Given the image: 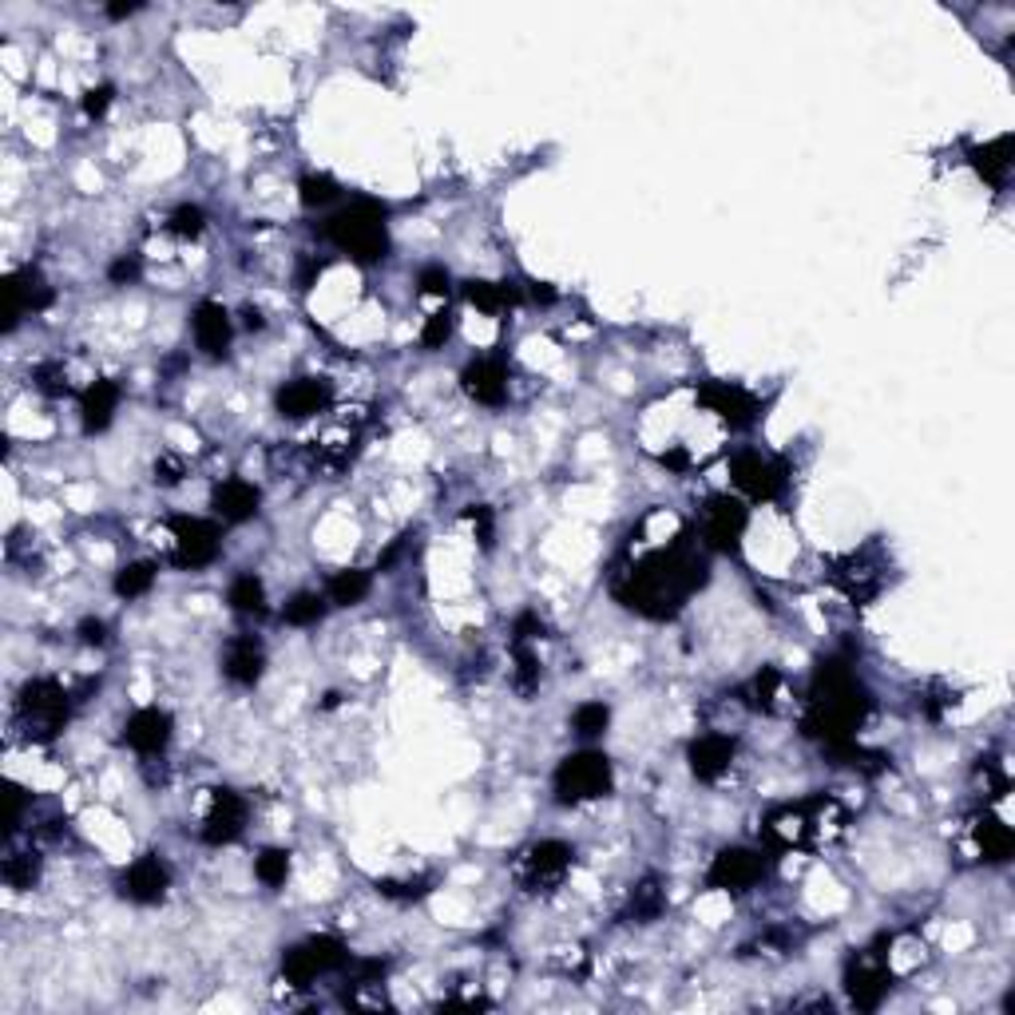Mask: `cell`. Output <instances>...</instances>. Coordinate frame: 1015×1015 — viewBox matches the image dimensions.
Instances as JSON below:
<instances>
[{"instance_id": "1", "label": "cell", "mask_w": 1015, "mask_h": 1015, "mask_svg": "<svg viewBox=\"0 0 1015 1015\" xmlns=\"http://www.w3.org/2000/svg\"><path fill=\"white\" fill-rule=\"evenodd\" d=\"M706 579H710L706 560L686 540H675L671 548L655 552L651 560L635 567L615 587V595L623 599V607H631L647 619H675L682 599L694 595L698 587H706Z\"/></svg>"}, {"instance_id": "2", "label": "cell", "mask_w": 1015, "mask_h": 1015, "mask_svg": "<svg viewBox=\"0 0 1015 1015\" xmlns=\"http://www.w3.org/2000/svg\"><path fill=\"white\" fill-rule=\"evenodd\" d=\"M869 714V694L857 682V675L841 663H821L809 690V710L801 718V734L817 738L821 746L853 738V730Z\"/></svg>"}, {"instance_id": "3", "label": "cell", "mask_w": 1015, "mask_h": 1015, "mask_svg": "<svg viewBox=\"0 0 1015 1015\" xmlns=\"http://www.w3.org/2000/svg\"><path fill=\"white\" fill-rule=\"evenodd\" d=\"M326 234L338 242L341 250L357 262H381L389 250V230H385V207L373 199H357L353 207H345L341 215L330 219Z\"/></svg>"}, {"instance_id": "4", "label": "cell", "mask_w": 1015, "mask_h": 1015, "mask_svg": "<svg viewBox=\"0 0 1015 1015\" xmlns=\"http://www.w3.org/2000/svg\"><path fill=\"white\" fill-rule=\"evenodd\" d=\"M16 710H20V726L32 742H52L68 722V694L52 678H32V682H24Z\"/></svg>"}, {"instance_id": "5", "label": "cell", "mask_w": 1015, "mask_h": 1015, "mask_svg": "<svg viewBox=\"0 0 1015 1015\" xmlns=\"http://www.w3.org/2000/svg\"><path fill=\"white\" fill-rule=\"evenodd\" d=\"M829 809H833V801H825V797H809L801 805H786V809L766 817L762 833L778 849H805V845H813L825 833V813Z\"/></svg>"}, {"instance_id": "6", "label": "cell", "mask_w": 1015, "mask_h": 1015, "mask_svg": "<svg viewBox=\"0 0 1015 1015\" xmlns=\"http://www.w3.org/2000/svg\"><path fill=\"white\" fill-rule=\"evenodd\" d=\"M611 762L603 758V754H591V750H583V754H571L560 762V770H556V793H560V801H595V797H603V793H611Z\"/></svg>"}, {"instance_id": "7", "label": "cell", "mask_w": 1015, "mask_h": 1015, "mask_svg": "<svg viewBox=\"0 0 1015 1015\" xmlns=\"http://www.w3.org/2000/svg\"><path fill=\"white\" fill-rule=\"evenodd\" d=\"M730 480L738 492H746L750 500H778L790 484V472L782 460H770L762 452H738L730 460Z\"/></svg>"}, {"instance_id": "8", "label": "cell", "mask_w": 1015, "mask_h": 1015, "mask_svg": "<svg viewBox=\"0 0 1015 1015\" xmlns=\"http://www.w3.org/2000/svg\"><path fill=\"white\" fill-rule=\"evenodd\" d=\"M698 401H702L710 413H718L730 429H750V425L762 417L758 397L746 393L742 385H730V381H706V385L698 389Z\"/></svg>"}, {"instance_id": "9", "label": "cell", "mask_w": 1015, "mask_h": 1015, "mask_svg": "<svg viewBox=\"0 0 1015 1015\" xmlns=\"http://www.w3.org/2000/svg\"><path fill=\"white\" fill-rule=\"evenodd\" d=\"M889 988H893V976H889V968H885L881 952H873V956H857V960L845 968V992H849L853 1008H861V1012L881 1008V1000L889 996Z\"/></svg>"}, {"instance_id": "10", "label": "cell", "mask_w": 1015, "mask_h": 1015, "mask_svg": "<svg viewBox=\"0 0 1015 1015\" xmlns=\"http://www.w3.org/2000/svg\"><path fill=\"white\" fill-rule=\"evenodd\" d=\"M175 532V564L179 567H207L219 556V528L199 516H179L171 520Z\"/></svg>"}, {"instance_id": "11", "label": "cell", "mask_w": 1015, "mask_h": 1015, "mask_svg": "<svg viewBox=\"0 0 1015 1015\" xmlns=\"http://www.w3.org/2000/svg\"><path fill=\"white\" fill-rule=\"evenodd\" d=\"M766 873V861L762 853H750V849H722L706 873V885L710 889H726V893H746L750 885H758Z\"/></svg>"}, {"instance_id": "12", "label": "cell", "mask_w": 1015, "mask_h": 1015, "mask_svg": "<svg viewBox=\"0 0 1015 1015\" xmlns=\"http://www.w3.org/2000/svg\"><path fill=\"white\" fill-rule=\"evenodd\" d=\"M746 524H750V512L738 500L714 496L710 508H706V544L714 552H738L742 536H746Z\"/></svg>"}, {"instance_id": "13", "label": "cell", "mask_w": 1015, "mask_h": 1015, "mask_svg": "<svg viewBox=\"0 0 1015 1015\" xmlns=\"http://www.w3.org/2000/svg\"><path fill=\"white\" fill-rule=\"evenodd\" d=\"M4 294H8V310H4V326H8V330L20 322V314H40V310L52 306V290H48L44 274L32 270V266L16 270V274L8 278V286H4Z\"/></svg>"}, {"instance_id": "14", "label": "cell", "mask_w": 1015, "mask_h": 1015, "mask_svg": "<svg viewBox=\"0 0 1015 1015\" xmlns=\"http://www.w3.org/2000/svg\"><path fill=\"white\" fill-rule=\"evenodd\" d=\"M246 829V801L234 790H215L207 821H203V841L207 845H230Z\"/></svg>"}, {"instance_id": "15", "label": "cell", "mask_w": 1015, "mask_h": 1015, "mask_svg": "<svg viewBox=\"0 0 1015 1015\" xmlns=\"http://www.w3.org/2000/svg\"><path fill=\"white\" fill-rule=\"evenodd\" d=\"M123 742L139 754H159L167 742H171V714L159 710V706H143L127 718L123 726Z\"/></svg>"}, {"instance_id": "16", "label": "cell", "mask_w": 1015, "mask_h": 1015, "mask_svg": "<svg viewBox=\"0 0 1015 1015\" xmlns=\"http://www.w3.org/2000/svg\"><path fill=\"white\" fill-rule=\"evenodd\" d=\"M460 385L480 405H504V397H508V369L496 357H480V361H472L460 373Z\"/></svg>"}, {"instance_id": "17", "label": "cell", "mask_w": 1015, "mask_h": 1015, "mask_svg": "<svg viewBox=\"0 0 1015 1015\" xmlns=\"http://www.w3.org/2000/svg\"><path fill=\"white\" fill-rule=\"evenodd\" d=\"M167 885H171V873H167V865H163L155 853L139 857V861H135V865L123 873V897H131L135 904L163 901Z\"/></svg>"}, {"instance_id": "18", "label": "cell", "mask_w": 1015, "mask_h": 1015, "mask_svg": "<svg viewBox=\"0 0 1015 1015\" xmlns=\"http://www.w3.org/2000/svg\"><path fill=\"white\" fill-rule=\"evenodd\" d=\"M330 401V381L322 377H294L278 389V413L282 417H314Z\"/></svg>"}, {"instance_id": "19", "label": "cell", "mask_w": 1015, "mask_h": 1015, "mask_svg": "<svg viewBox=\"0 0 1015 1015\" xmlns=\"http://www.w3.org/2000/svg\"><path fill=\"white\" fill-rule=\"evenodd\" d=\"M730 762H734V738L726 734H706L690 746V770L702 782H718L730 770Z\"/></svg>"}, {"instance_id": "20", "label": "cell", "mask_w": 1015, "mask_h": 1015, "mask_svg": "<svg viewBox=\"0 0 1015 1015\" xmlns=\"http://www.w3.org/2000/svg\"><path fill=\"white\" fill-rule=\"evenodd\" d=\"M230 314L219 302H199L195 306V341L207 357H226L230 349Z\"/></svg>"}, {"instance_id": "21", "label": "cell", "mask_w": 1015, "mask_h": 1015, "mask_svg": "<svg viewBox=\"0 0 1015 1015\" xmlns=\"http://www.w3.org/2000/svg\"><path fill=\"white\" fill-rule=\"evenodd\" d=\"M258 488L254 484H246V480H223L215 492H211V504H215V512L230 520V524H246L254 512H258Z\"/></svg>"}, {"instance_id": "22", "label": "cell", "mask_w": 1015, "mask_h": 1015, "mask_svg": "<svg viewBox=\"0 0 1015 1015\" xmlns=\"http://www.w3.org/2000/svg\"><path fill=\"white\" fill-rule=\"evenodd\" d=\"M226 678L238 682V686H254L262 678V667H266V655H262V643L254 635H242L230 643L226 651Z\"/></svg>"}, {"instance_id": "23", "label": "cell", "mask_w": 1015, "mask_h": 1015, "mask_svg": "<svg viewBox=\"0 0 1015 1015\" xmlns=\"http://www.w3.org/2000/svg\"><path fill=\"white\" fill-rule=\"evenodd\" d=\"M571 865V849L564 841H540L528 849V877L532 885H556Z\"/></svg>"}, {"instance_id": "24", "label": "cell", "mask_w": 1015, "mask_h": 1015, "mask_svg": "<svg viewBox=\"0 0 1015 1015\" xmlns=\"http://www.w3.org/2000/svg\"><path fill=\"white\" fill-rule=\"evenodd\" d=\"M119 405V389L115 381H96L84 401H80V421H84V433H104L112 425V413Z\"/></svg>"}, {"instance_id": "25", "label": "cell", "mask_w": 1015, "mask_h": 1015, "mask_svg": "<svg viewBox=\"0 0 1015 1015\" xmlns=\"http://www.w3.org/2000/svg\"><path fill=\"white\" fill-rule=\"evenodd\" d=\"M972 167L980 171L984 183L1004 187V179L1012 171V135H1000V139H992L984 147H972Z\"/></svg>"}, {"instance_id": "26", "label": "cell", "mask_w": 1015, "mask_h": 1015, "mask_svg": "<svg viewBox=\"0 0 1015 1015\" xmlns=\"http://www.w3.org/2000/svg\"><path fill=\"white\" fill-rule=\"evenodd\" d=\"M464 298L476 306V310H484V314H500L504 306H516L520 302V290L512 286V282H468L464 286Z\"/></svg>"}, {"instance_id": "27", "label": "cell", "mask_w": 1015, "mask_h": 1015, "mask_svg": "<svg viewBox=\"0 0 1015 1015\" xmlns=\"http://www.w3.org/2000/svg\"><path fill=\"white\" fill-rule=\"evenodd\" d=\"M226 599H230V607L242 611V615H262V611H266V587H262L258 575H238V579L230 583Z\"/></svg>"}, {"instance_id": "28", "label": "cell", "mask_w": 1015, "mask_h": 1015, "mask_svg": "<svg viewBox=\"0 0 1015 1015\" xmlns=\"http://www.w3.org/2000/svg\"><path fill=\"white\" fill-rule=\"evenodd\" d=\"M369 587H373L369 571L349 567V571H338V575L330 579V599H334L338 607H353V603H361V599L369 595Z\"/></svg>"}, {"instance_id": "29", "label": "cell", "mask_w": 1015, "mask_h": 1015, "mask_svg": "<svg viewBox=\"0 0 1015 1015\" xmlns=\"http://www.w3.org/2000/svg\"><path fill=\"white\" fill-rule=\"evenodd\" d=\"M976 841H980V849H984V857H988V861H1008V857H1012V829H1008V825H1000L996 817L980 821Z\"/></svg>"}, {"instance_id": "30", "label": "cell", "mask_w": 1015, "mask_h": 1015, "mask_svg": "<svg viewBox=\"0 0 1015 1015\" xmlns=\"http://www.w3.org/2000/svg\"><path fill=\"white\" fill-rule=\"evenodd\" d=\"M286 623H294V627H314V623H322V615H326V599L318 595V591H298L290 603H286Z\"/></svg>"}, {"instance_id": "31", "label": "cell", "mask_w": 1015, "mask_h": 1015, "mask_svg": "<svg viewBox=\"0 0 1015 1015\" xmlns=\"http://www.w3.org/2000/svg\"><path fill=\"white\" fill-rule=\"evenodd\" d=\"M151 583H155V564L139 560V564H127L119 575H115V595H123V599H139V595H147V591H151Z\"/></svg>"}, {"instance_id": "32", "label": "cell", "mask_w": 1015, "mask_h": 1015, "mask_svg": "<svg viewBox=\"0 0 1015 1015\" xmlns=\"http://www.w3.org/2000/svg\"><path fill=\"white\" fill-rule=\"evenodd\" d=\"M302 948L310 952V960H314V968H318V972H334V968L345 964V956H349L338 936H314V940H306Z\"/></svg>"}, {"instance_id": "33", "label": "cell", "mask_w": 1015, "mask_h": 1015, "mask_svg": "<svg viewBox=\"0 0 1015 1015\" xmlns=\"http://www.w3.org/2000/svg\"><path fill=\"white\" fill-rule=\"evenodd\" d=\"M254 877H258L262 885H270V889L286 885V877H290V853H286V849H266V853H258Z\"/></svg>"}, {"instance_id": "34", "label": "cell", "mask_w": 1015, "mask_h": 1015, "mask_svg": "<svg viewBox=\"0 0 1015 1015\" xmlns=\"http://www.w3.org/2000/svg\"><path fill=\"white\" fill-rule=\"evenodd\" d=\"M36 877H40V857L36 853H16V857L4 861V881L12 889H32Z\"/></svg>"}, {"instance_id": "35", "label": "cell", "mask_w": 1015, "mask_h": 1015, "mask_svg": "<svg viewBox=\"0 0 1015 1015\" xmlns=\"http://www.w3.org/2000/svg\"><path fill=\"white\" fill-rule=\"evenodd\" d=\"M298 195H302L306 207H326V203L338 199L341 187H338V179H330V175H306V179L298 183Z\"/></svg>"}, {"instance_id": "36", "label": "cell", "mask_w": 1015, "mask_h": 1015, "mask_svg": "<svg viewBox=\"0 0 1015 1015\" xmlns=\"http://www.w3.org/2000/svg\"><path fill=\"white\" fill-rule=\"evenodd\" d=\"M607 722H611V710H607L603 702H583V706L571 714V726H575V734H583V738L603 734Z\"/></svg>"}, {"instance_id": "37", "label": "cell", "mask_w": 1015, "mask_h": 1015, "mask_svg": "<svg viewBox=\"0 0 1015 1015\" xmlns=\"http://www.w3.org/2000/svg\"><path fill=\"white\" fill-rule=\"evenodd\" d=\"M663 904H667V897H663L659 881H643L631 897V912H635V920H655L663 912Z\"/></svg>"}, {"instance_id": "38", "label": "cell", "mask_w": 1015, "mask_h": 1015, "mask_svg": "<svg viewBox=\"0 0 1015 1015\" xmlns=\"http://www.w3.org/2000/svg\"><path fill=\"white\" fill-rule=\"evenodd\" d=\"M32 381H36L48 397H64V393H68V373H64V365H56V361L36 365V369H32Z\"/></svg>"}, {"instance_id": "39", "label": "cell", "mask_w": 1015, "mask_h": 1015, "mask_svg": "<svg viewBox=\"0 0 1015 1015\" xmlns=\"http://www.w3.org/2000/svg\"><path fill=\"white\" fill-rule=\"evenodd\" d=\"M167 226H171V234H179V238H199L203 226H207V215H203L199 207H179V211L167 219Z\"/></svg>"}, {"instance_id": "40", "label": "cell", "mask_w": 1015, "mask_h": 1015, "mask_svg": "<svg viewBox=\"0 0 1015 1015\" xmlns=\"http://www.w3.org/2000/svg\"><path fill=\"white\" fill-rule=\"evenodd\" d=\"M449 338H452V314L449 310H441V314H433V318L425 322V330H421V345H425V349H441Z\"/></svg>"}, {"instance_id": "41", "label": "cell", "mask_w": 1015, "mask_h": 1015, "mask_svg": "<svg viewBox=\"0 0 1015 1015\" xmlns=\"http://www.w3.org/2000/svg\"><path fill=\"white\" fill-rule=\"evenodd\" d=\"M377 893L393 901H417L429 893V881H377Z\"/></svg>"}, {"instance_id": "42", "label": "cell", "mask_w": 1015, "mask_h": 1015, "mask_svg": "<svg viewBox=\"0 0 1015 1015\" xmlns=\"http://www.w3.org/2000/svg\"><path fill=\"white\" fill-rule=\"evenodd\" d=\"M778 690H782V675L774 667H762V675L754 678V694H758V706L762 710H774L778 702Z\"/></svg>"}, {"instance_id": "43", "label": "cell", "mask_w": 1015, "mask_h": 1015, "mask_svg": "<svg viewBox=\"0 0 1015 1015\" xmlns=\"http://www.w3.org/2000/svg\"><path fill=\"white\" fill-rule=\"evenodd\" d=\"M112 84H100V88H88L84 92V112L92 115V119H100V115L112 108Z\"/></svg>"}, {"instance_id": "44", "label": "cell", "mask_w": 1015, "mask_h": 1015, "mask_svg": "<svg viewBox=\"0 0 1015 1015\" xmlns=\"http://www.w3.org/2000/svg\"><path fill=\"white\" fill-rule=\"evenodd\" d=\"M516 663H520V667H516V678H520V690L528 694V690H532V686L540 682V663H536V655H532V651H516Z\"/></svg>"}, {"instance_id": "45", "label": "cell", "mask_w": 1015, "mask_h": 1015, "mask_svg": "<svg viewBox=\"0 0 1015 1015\" xmlns=\"http://www.w3.org/2000/svg\"><path fill=\"white\" fill-rule=\"evenodd\" d=\"M417 286H421V294H433V298H441V294H449V270H437V266H429V270H421Z\"/></svg>"}, {"instance_id": "46", "label": "cell", "mask_w": 1015, "mask_h": 1015, "mask_svg": "<svg viewBox=\"0 0 1015 1015\" xmlns=\"http://www.w3.org/2000/svg\"><path fill=\"white\" fill-rule=\"evenodd\" d=\"M183 480V460H175V456H159L155 460V484H179Z\"/></svg>"}, {"instance_id": "47", "label": "cell", "mask_w": 1015, "mask_h": 1015, "mask_svg": "<svg viewBox=\"0 0 1015 1015\" xmlns=\"http://www.w3.org/2000/svg\"><path fill=\"white\" fill-rule=\"evenodd\" d=\"M108 278H112L115 286H127V282H135V278H139V258H115L112 270H108Z\"/></svg>"}, {"instance_id": "48", "label": "cell", "mask_w": 1015, "mask_h": 1015, "mask_svg": "<svg viewBox=\"0 0 1015 1015\" xmlns=\"http://www.w3.org/2000/svg\"><path fill=\"white\" fill-rule=\"evenodd\" d=\"M76 635H80V643H88V647H100V643H108V627H104V619H84Z\"/></svg>"}, {"instance_id": "49", "label": "cell", "mask_w": 1015, "mask_h": 1015, "mask_svg": "<svg viewBox=\"0 0 1015 1015\" xmlns=\"http://www.w3.org/2000/svg\"><path fill=\"white\" fill-rule=\"evenodd\" d=\"M468 520L476 524L480 544H484V548H492V512H488V508H468Z\"/></svg>"}, {"instance_id": "50", "label": "cell", "mask_w": 1015, "mask_h": 1015, "mask_svg": "<svg viewBox=\"0 0 1015 1015\" xmlns=\"http://www.w3.org/2000/svg\"><path fill=\"white\" fill-rule=\"evenodd\" d=\"M540 631H544V623H540L536 615H520V619H516V635H520V639H536Z\"/></svg>"}, {"instance_id": "51", "label": "cell", "mask_w": 1015, "mask_h": 1015, "mask_svg": "<svg viewBox=\"0 0 1015 1015\" xmlns=\"http://www.w3.org/2000/svg\"><path fill=\"white\" fill-rule=\"evenodd\" d=\"M663 464L671 468V472H686V464H690V456L682 449H675V452H663Z\"/></svg>"}, {"instance_id": "52", "label": "cell", "mask_w": 1015, "mask_h": 1015, "mask_svg": "<svg viewBox=\"0 0 1015 1015\" xmlns=\"http://www.w3.org/2000/svg\"><path fill=\"white\" fill-rule=\"evenodd\" d=\"M532 298L544 302V306H552V302H556V290H552L548 282H532Z\"/></svg>"}, {"instance_id": "53", "label": "cell", "mask_w": 1015, "mask_h": 1015, "mask_svg": "<svg viewBox=\"0 0 1015 1015\" xmlns=\"http://www.w3.org/2000/svg\"><path fill=\"white\" fill-rule=\"evenodd\" d=\"M322 270H326V262H306V270H302V278H298V282H302V286L310 290V282H314V278H318Z\"/></svg>"}, {"instance_id": "54", "label": "cell", "mask_w": 1015, "mask_h": 1015, "mask_svg": "<svg viewBox=\"0 0 1015 1015\" xmlns=\"http://www.w3.org/2000/svg\"><path fill=\"white\" fill-rule=\"evenodd\" d=\"M242 318H246V330H262V326H266V322H262V314H258L254 306H246V310H242Z\"/></svg>"}, {"instance_id": "55", "label": "cell", "mask_w": 1015, "mask_h": 1015, "mask_svg": "<svg viewBox=\"0 0 1015 1015\" xmlns=\"http://www.w3.org/2000/svg\"><path fill=\"white\" fill-rule=\"evenodd\" d=\"M131 12H139V4H112V8H108L112 20H123V16H131Z\"/></svg>"}]
</instances>
